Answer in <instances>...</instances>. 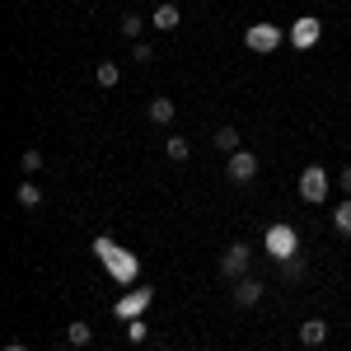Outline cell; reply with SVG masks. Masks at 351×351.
Returning a JSON list of instances; mask_svg holds the SVG:
<instances>
[{
    "instance_id": "1",
    "label": "cell",
    "mask_w": 351,
    "mask_h": 351,
    "mask_svg": "<svg viewBox=\"0 0 351 351\" xmlns=\"http://www.w3.org/2000/svg\"><path fill=\"white\" fill-rule=\"evenodd\" d=\"M263 243H267V253L276 258V263H286V258H295V253H300V234H295V225H271Z\"/></svg>"
},
{
    "instance_id": "2",
    "label": "cell",
    "mask_w": 351,
    "mask_h": 351,
    "mask_svg": "<svg viewBox=\"0 0 351 351\" xmlns=\"http://www.w3.org/2000/svg\"><path fill=\"white\" fill-rule=\"evenodd\" d=\"M94 253H99V258L108 263V271L117 276V281H132V271H136V258H127V253H122V248H117L112 239H94Z\"/></svg>"
},
{
    "instance_id": "3",
    "label": "cell",
    "mask_w": 351,
    "mask_h": 351,
    "mask_svg": "<svg viewBox=\"0 0 351 351\" xmlns=\"http://www.w3.org/2000/svg\"><path fill=\"white\" fill-rule=\"evenodd\" d=\"M248 263H253V248L248 243H230L225 258H220V276L225 281H243L248 276Z\"/></svg>"
},
{
    "instance_id": "4",
    "label": "cell",
    "mask_w": 351,
    "mask_h": 351,
    "mask_svg": "<svg viewBox=\"0 0 351 351\" xmlns=\"http://www.w3.org/2000/svg\"><path fill=\"white\" fill-rule=\"evenodd\" d=\"M243 43H248V52H276V47H281V43H286V33H281V28L276 24H253L248 28V33H243Z\"/></svg>"
},
{
    "instance_id": "5",
    "label": "cell",
    "mask_w": 351,
    "mask_h": 351,
    "mask_svg": "<svg viewBox=\"0 0 351 351\" xmlns=\"http://www.w3.org/2000/svg\"><path fill=\"white\" fill-rule=\"evenodd\" d=\"M225 178H230V183H253V178H258V155H253V150H234L230 164H225Z\"/></svg>"
},
{
    "instance_id": "6",
    "label": "cell",
    "mask_w": 351,
    "mask_h": 351,
    "mask_svg": "<svg viewBox=\"0 0 351 351\" xmlns=\"http://www.w3.org/2000/svg\"><path fill=\"white\" fill-rule=\"evenodd\" d=\"M300 197H304V202H324L328 197V173L319 164H309V169L300 173Z\"/></svg>"
},
{
    "instance_id": "7",
    "label": "cell",
    "mask_w": 351,
    "mask_h": 351,
    "mask_svg": "<svg viewBox=\"0 0 351 351\" xmlns=\"http://www.w3.org/2000/svg\"><path fill=\"white\" fill-rule=\"evenodd\" d=\"M150 300H155V291H150V286H141V291H127V295L117 300V319H127V324H132V319H141Z\"/></svg>"
},
{
    "instance_id": "8",
    "label": "cell",
    "mask_w": 351,
    "mask_h": 351,
    "mask_svg": "<svg viewBox=\"0 0 351 351\" xmlns=\"http://www.w3.org/2000/svg\"><path fill=\"white\" fill-rule=\"evenodd\" d=\"M319 19L314 14H304V19H295V28H291V47H314L319 43Z\"/></svg>"
},
{
    "instance_id": "9",
    "label": "cell",
    "mask_w": 351,
    "mask_h": 351,
    "mask_svg": "<svg viewBox=\"0 0 351 351\" xmlns=\"http://www.w3.org/2000/svg\"><path fill=\"white\" fill-rule=\"evenodd\" d=\"M258 300H263V281H258V276H243V281H234V304H239V309H253Z\"/></svg>"
},
{
    "instance_id": "10",
    "label": "cell",
    "mask_w": 351,
    "mask_h": 351,
    "mask_svg": "<svg viewBox=\"0 0 351 351\" xmlns=\"http://www.w3.org/2000/svg\"><path fill=\"white\" fill-rule=\"evenodd\" d=\"M300 342H304V347H324L328 342V324L324 319H304V324H300Z\"/></svg>"
},
{
    "instance_id": "11",
    "label": "cell",
    "mask_w": 351,
    "mask_h": 351,
    "mask_svg": "<svg viewBox=\"0 0 351 351\" xmlns=\"http://www.w3.org/2000/svg\"><path fill=\"white\" fill-rule=\"evenodd\" d=\"M14 202H19L24 211H38V206H43V188H38L33 178H24V183H19V192H14Z\"/></svg>"
},
{
    "instance_id": "12",
    "label": "cell",
    "mask_w": 351,
    "mask_h": 351,
    "mask_svg": "<svg viewBox=\"0 0 351 351\" xmlns=\"http://www.w3.org/2000/svg\"><path fill=\"white\" fill-rule=\"evenodd\" d=\"M173 112H178V104H173V99H150V122H160V127H169V122H173Z\"/></svg>"
},
{
    "instance_id": "13",
    "label": "cell",
    "mask_w": 351,
    "mask_h": 351,
    "mask_svg": "<svg viewBox=\"0 0 351 351\" xmlns=\"http://www.w3.org/2000/svg\"><path fill=\"white\" fill-rule=\"evenodd\" d=\"M178 19H183V14H178V5H160L150 24H155V28H164V33H173V28H178Z\"/></svg>"
},
{
    "instance_id": "14",
    "label": "cell",
    "mask_w": 351,
    "mask_h": 351,
    "mask_svg": "<svg viewBox=\"0 0 351 351\" xmlns=\"http://www.w3.org/2000/svg\"><path fill=\"white\" fill-rule=\"evenodd\" d=\"M164 155H169V160L173 164H183L192 155V145H188V136H169V141H164Z\"/></svg>"
},
{
    "instance_id": "15",
    "label": "cell",
    "mask_w": 351,
    "mask_h": 351,
    "mask_svg": "<svg viewBox=\"0 0 351 351\" xmlns=\"http://www.w3.org/2000/svg\"><path fill=\"white\" fill-rule=\"evenodd\" d=\"M276 267H281V281H304V271H309L300 253H295V258H286V263H276Z\"/></svg>"
},
{
    "instance_id": "16",
    "label": "cell",
    "mask_w": 351,
    "mask_h": 351,
    "mask_svg": "<svg viewBox=\"0 0 351 351\" xmlns=\"http://www.w3.org/2000/svg\"><path fill=\"white\" fill-rule=\"evenodd\" d=\"M216 150L220 155H234V150H239V132H234V127H220L216 132Z\"/></svg>"
},
{
    "instance_id": "17",
    "label": "cell",
    "mask_w": 351,
    "mask_h": 351,
    "mask_svg": "<svg viewBox=\"0 0 351 351\" xmlns=\"http://www.w3.org/2000/svg\"><path fill=\"white\" fill-rule=\"evenodd\" d=\"M89 337H94V328H89V324H71V328H66V342H71V347H89Z\"/></svg>"
},
{
    "instance_id": "18",
    "label": "cell",
    "mask_w": 351,
    "mask_h": 351,
    "mask_svg": "<svg viewBox=\"0 0 351 351\" xmlns=\"http://www.w3.org/2000/svg\"><path fill=\"white\" fill-rule=\"evenodd\" d=\"M94 80L104 84V89H112V84L122 80V71H117V66H112V61H104V66H94Z\"/></svg>"
},
{
    "instance_id": "19",
    "label": "cell",
    "mask_w": 351,
    "mask_h": 351,
    "mask_svg": "<svg viewBox=\"0 0 351 351\" xmlns=\"http://www.w3.org/2000/svg\"><path fill=\"white\" fill-rule=\"evenodd\" d=\"M141 28H145V19H141V14H122V38L141 43Z\"/></svg>"
},
{
    "instance_id": "20",
    "label": "cell",
    "mask_w": 351,
    "mask_h": 351,
    "mask_svg": "<svg viewBox=\"0 0 351 351\" xmlns=\"http://www.w3.org/2000/svg\"><path fill=\"white\" fill-rule=\"evenodd\" d=\"M332 225H337V234H351V197L332 211Z\"/></svg>"
},
{
    "instance_id": "21",
    "label": "cell",
    "mask_w": 351,
    "mask_h": 351,
    "mask_svg": "<svg viewBox=\"0 0 351 351\" xmlns=\"http://www.w3.org/2000/svg\"><path fill=\"white\" fill-rule=\"evenodd\" d=\"M132 61H136V66H145V61H155V47H150L145 38H141V43H132Z\"/></svg>"
},
{
    "instance_id": "22",
    "label": "cell",
    "mask_w": 351,
    "mask_h": 351,
    "mask_svg": "<svg viewBox=\"0 0 351 351\" xmlns=\"http://www.w3.org/2000/svg\"><path fill=\"white\" fill-rule=\"evenodd\" d=\"M19 169H24V173H38V169H43V150H24V155H19Z\"/></svg>"
},
{
    "instance_id": "23",
    "label": "cell",
    "mask_w": 351,
    "mask_h": 351,
    "mask_svg": "<svg viewBox=\"0 0 351 351\" xmlns=\"http://www.w3.org/2000/svg\"><path fill=\"white\" fill-rule=\"evenodd\" d=\"M127 337H132V342H145V324L132 319V324H127Z\"/></svg>"
},
{
    "instance_id": "24",
    "label": "cell",
    "mask_w": 351,
    "mask_h": 351,
    "mask_svg": "<svg viewBox=\"0 0 351 351\" xmlns=\"http://www.w3.org/2000/svg\"><path fill=\"white\" fill-rule=\"evenodd\" d=\"M337 183H342V192H347V197H351V164H347V169H342V173H337Z\"/></svg>"
},
{
    "instance_id": "25",
    "label": "cell",
    "mask_w": 351,
    "mask_h": 351,
    "mask_svg": "<svg viewBox=\"0 0 351 351\" xmlns=\"http://www.w3.org/2000/svg\"><path fill=\"white\" fill-rule=\"evenodd\" d=\"M5 351H28V347H5Z\"/></svg>"
}]
</instances>
